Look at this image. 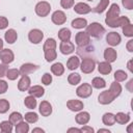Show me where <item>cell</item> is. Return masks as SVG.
I'll list each match as a JSON object with an SVG mask.
<instances>
[{
	"label": "cell",
	"mask_w": 133,
	"mask_h": 133,
	"mask_svg": "<svg viewBox=\"0 0 133 133\" xmlns=\"http://www.w3.org/2000/svg\"><path fill=\"white\" fill-rule=\"evenodd\" d=\"M89 36L95 37V38H101L103 34L105 33V28L98 22H94L89 25L86 26V31H85Z\"/></svg>",
	"instance_id": "cell-1"
},
{
	"label": "cell",
	"mask_w": 133,
	"mask_h": 133,
	"mask_svg": "<svg viewBox=\"0 0 133 133\" xmlns=\"http://www.w3.org/2000/svg\"><path fill=\"white\" fill-rule=\"evenodd\" d=\"M105 23L111 27V28H116V27H123L124 25H127L130 23V19L126 16L123 17H116V18H112V19H105Z\"/></svg>",
	"instance_id": "cell-2"
},
{
	"label": "cell",
	"mask_w": 133,
	"mask_h": 133,
	"mask_svg": "<svg viewBox=\"0 0 133 133\" xmlns=\"http://www.w3.org/2000/svg\"><path fill=\"white\" fill-rule=\"evenodd\" d=\"M96 68V61L94 60L92 57H84L82 58L80 69L84 74H90L95 71Z\"/></svg>",
	"instance_id": "cell-3"
},
{
	"label": "cell",
	"mask_w": 133,
	"mask_h": 133,
	"mask_svg": "<svg viewBox=\"0 0 133 133\" xmlns=\"http://www.w3.org/2000/svg\"><path fill=\"white\" fill-rule=\"evenodd\" d=\"M50 10H51V5L47 1H41L35 5V14L38 17L42 18L47 17L50 14Z\"/></svg>",
	"instance_id": "cell-4"
},
{
	"label": "cell",
	"mask_w": 133,
	"mask_h": 133,
	"mask_svg": "<svg viewBox=\"0 0 133 133\" xmlns=\"http://www.w3.org/2000/svg\"><path fill=\"white\" fill-rule=\"evenodd\" d=\"M76 94L79 98H82V99L88 98L92 94V86L89 83H82L77 87Z\"/></svg>",
	"instance_id": "cell-5"
},
{
	"label": "cell",
	"mask_w": 133,
	"mask_h": 133,
	"mask_svg": "<svg viewBox=\"0 0 133 133\" xmlns=\"http://www.w3.org/2000/svg\"><path fill=\"white\" fill-rule=\"evenodd\" d=\"M44 38V33L42 30L39 29H31L28 33V39L29 42H31L32 44H39Z\"/></svg>",
	"instance_id": "cell-6"
},
{
	"label": "cell",
	"mask_w": 133,
	"mask_h": 133,
	"mask_svg": "<svg viewBox=\"0 0 133 133\" xmlns=\"http://www.w3.org/2000/svg\"><path fill=\"white\" fill-rule=\"evenodd\" d=\"M75 42L78 47L86 46V45L90 44V36L85 31H79L75 36Z\"/></svg>",
	"instance_id": "cell-7"
},
{
	"label": "cell",
	"mask_w": 133,
	"mask_h": 133,
	"mask_svg": "<svg viewBox=\"0 0 133 133\" xmlns=\"http://www.w3.org/2000/svg\"><path fill=\"white\" fill-rule=\"evenodd\" d=\"M114 99H115V98L113 97V95L110 92L109 89L102 91V92L99 95V97H98V101H99V103L102 104V105H108V104H110L111 102H113Z\"/></svg>",
	"instance_id": "cell-8"
},
{
	"label": "cell",
	"mask_w": 133,
	"mask_h": 133,
	"mask_svg": "<svg viewBox=\"0 0 133 133\" xmlns=\"http://www.w3.org/2000/svg\"><path fill=\"white\" fill-rule=\"evenodd\" d=\"M0 59L2 63H10L15 59V54L10 49H2L0 51Z\"/></svg>",
	"instance_id": "cell-9"
},
{
	"label": "cell",
	"mask_w": 133,
	"mask_h": 133,
	"mask_svg": "<svg viewBox=\"0 0 133 133\" xmlns=\"http://www.w3.org/2000/svg\"><path fill=\"white\" fill-rule=\"evenodd\" d=\"M51 20L55 25H62L66 21V16L62 10H55L51 16Z\"/></svg>",
	"instance_id": "cell-10"
},
{
	"label": "cell",
	"mask_w": 133,
	"mask_h": 133,
	"mask_svg": "<svg viewBox=\"0 0 133 133\" xmlns=\"http://www.w3.org/2000/svg\"><path fill=\"white\" fill-rule=\"evenodd\" d=\"M94 51H95V48L90 44L77 48V54L79 56H81L82 58H84V57H91V54L94 53Z\"/></svg>",
	"instance_id": "cell-11"
},
{
	"label": "cell",
	"mask_w": 133,
	"mask_h": 133,
	"mask_svg": "<svg viewBox=\"0 0 133 133\" xmlns=\"http://www.w3.org/2000/svg\"><path fill=\"white\" fill-rule=\"evenodd\" d=\"M121 41H122V37H121V35L117 32L111 31V32H108L107 35H106V42L111 47H114V46L119 45Z\"/></svg>",
	"instance_id": "cell-12"
},
{
	"label": "cell",
	"mask_w": 133,
	"mask_h": 133,
	"mask_svg": "<svg viewBox=\"0 0 133 133\" xmlns=\"http://www.w3.org/2000/svg\"><path fill=\"white\" fill-rule=\"evenodd\" d=\"M74 10L78 15H86L91 11V7L84 2H78L77 4H74Z\"/></svg>",
	"instance_id": "cell-13"
},
{
	"label": "cell",
	"mask_w": 133,
	"mask_h": 133,
	"mask_svg": "<svg viewBox=\"0 0 133 133\" xmlns=\"http://www.w3.org/2000/svg\"><path fill=\"white\" fill-rule=\"evenodd\" d=\"M59 51L63 55H69V54H71V53H73L75 51V46L70 41H68V42H61L60 45H59Z\"/></svg>",
	"instance_id": "cell-14"
},
{
	"label": "cell",
	"mask_w": 133,
	"mask_h": 133,
	"mask_svg": "<svg viewBox=\"0 0 133 133\" xmlns=\"http://www.w3.org/2000/svg\"><path fill=\"white\" fill-rule=\"evenodd\" d=\"M66 107L71 110V111H74V112H78V111H81L84 107V104L82 101L80 100H69L66 102Z\"/></svg>",
	"instance_id": "cell-15"
},
{
	"label": "cell",
	"mask_w": 133,
	"mask_h": 133,
	"mask_svg": "<svg viewBox=\"0 0 133 133\" xmlns=\"http://www.w3.org/2000/svg\"><path fill=\"white\" fill-rule=\"evenodd\" d=\"M37 69H38V65L33 64V63H30V62H27V63L22 64L19 71H20V74L21 75H29V74L35 72Z\"/></svg>",
	"instance_id": "cell-16"
},
{
	"label": "cell",
	"mask_w": 133,
	"mask_h": 133,
	"mask_svg": "<svg viewBox=\"0 0 133 133\" xmlns=\"http://www.w3.org/2000/svg\"><path fill=\"white\" fill-rule=\"evenodd\" d=\"M30 83H31V80L28 77V75H22L18 83V89L20 91H26L30 87Z\"/></svg>",
	"instance_id": "cell-17"
},
{
	"label": "cell",
	"mask_w": 133,
	"mask_h": 133,
	"mask_svg": "<svg viewBox=\"0 0 133 133\" xmlns=\"http://www.w3.org/2000/svg\"><path fill=\"white\" fill-rule=\"evenodd\" d=\"M38 110L43 116H49L52 113V105L48 101H42L39 104Z\"/></svg>",
	"instance_id": "cell-18"
},
{
	"label": "cell",
	"mask_w": 133,
	"mask_h": 133,
	"mask_svg": "<svg viewBox=\"0 0 133 133\" xmlns=\"http://www.w3.org/2000/svg\"><path fill=\"white\" fill-rule=\"evenodd\" d=\"M104 58L108 62H114L117 58V53L113 48H106L104 50Z\"/></svg>",
	"instance_id": "cell-19"
},
{
	"label": "cell",
	"mask_w": 133,
	"mask_h": 133,
	"mask_svg": "<svg viewBox=\"0 0 133 133\" xmlns=\"http://www.w3.org/2000/svg\"><path fill=\"white\" fill-rule=\"evenodd\" d=\"M89 119H90V114L86 111H80L75 116V121L79 125H86L89 122Z\"/></svg>",
	"instance_id": "cell-20"
},
{
	"label": "cell",
	"mask_w": 133,
	"mask_h": 133,
	"mask_svg": "<svg viewBox=\"0 0 133 133\" xmlns=\"http://www.w3.org/2000/svg\"><path fill=\"white\" fill-rule=\"evenodd\" d=\"M28 94L31 95V96H33L34 98H41V97L44 96L45 89L41 85H33V86H31V87L28 88Z\"/></svg>",
	"instance_id": "cell-21"
},
{
	"label": "cell",
	"mask_w": 133,
	"mask_h": 133,
	"mask_svg": "<svg viewBox=\"0 0 133 133\" xmlns=\"http://www.w3.org/2000/svg\"><path fill=\"white\" fill-rule=\"evenodd\" d=\"M98 71L100 74L102 75H108L111 73L112 71V66L110 64V62L108 61H102V62H99V65H98Z\"/></svg>",
	"instance_id": "cell-22"
},
{
	"label": "cell",
	"mask_w": 133,
	"mask_h": 133,
	"mask_svg": "<svg viewBox=\"0 0 133 133\" xmlns=\"http://www.w3.org/2000/svg\"><path fill=\"white\" fill-rule=\"evenodd\" d=\"M121 14V9H119V6L116 4V3H113L110 5L107 14H106V18L108 19H112V18H116L118 17Z\"/></svg>",
	"instance_id": "cell-23"
},
{
	"label": "cell",
	"mask_w": 133,
	"mask_h": 133,
	"mask_svg": "<svg viewBox=\"0 0 133 133\" xmlns=\"http://www.w3.org/2000/svg\"><path fill=\"white\" fill-rule=\"evenodd\" d=\"M80 65V59L78 56H71L69 59H68V62H66V68L71 71H75L77 68H79Z\"/></svg>",
	"instance_id": "cell-24"
},
{
	"label": "cell",
	"mask_w": 133,
	"mask_h": 133,
	"mask_svg": "<svg viewBox=\"0 0 133 133\" xmlns=\"http://www.w3.org/2000/svg\"><path fill=\"white\" fill-rule=\"evenodd\" d=\"M4 38L7 44H14L18 38V33L15 29H8L4 33Z\"/></svg>",
	"instance_id": "cell-25"
},
{
	"label": "cell",
	"mask_w": 133,
	"mask_h": 133,
	"mask_svg": "<svg viewBox=\"0 0 133 133\" xmlns=\"http://www.w3.org/2000/svg\"><path fill=\"white\" fill-rule=\"evenodd\" d=\"M114 118L115 122L118 123L119 125H125L130 121V114L125 112H117L116 114H114Z\"/></svg>",
	"instance_id": "cell-26"
},
{
	"label": "cell",
	"mask_w": 133,
	"mask_h": 133,
	"mask_svg": "<svg viewBox=\"0 0 133 133\" xmlns=\"http://www.w3.org/2000/svg\"><path fill=\"white\" fill-rule=\"evenodd\" d=\"M71 36H72V32L69 28H61L59 31H58V38L61 41V42H68L71 39Z\"/></svg>",
	"instance_id": "cell-27"
},
{
	"label": "cell",
	"mask_w": 133,
	"mask_h": 133,
	"mask_svg": "<svg viewBox=\"0 0 133 133\" xmlns=\"http://www.w3.org/2000/svg\"><path fill=\"white\" fill-rule=\"evenodd\" d=\"M51 72L52 74H54L55 76H61L64 73V66L61 62H55L51 65Z\"/></svg>",
	"instance_id": "cell-28"
},
{
	"label": "cell",
	"mask_w": 133,
	"mask_h": 133,
	"mask_svg": "<svg viewBox=\"0 0 133 133\" xmlns=\"http://www.w3.org/2000/svg\"><path fill=\"white\" fill-rule=\"evenodd\" d=\"M102 122L105 126H113L115 123V118H114V114L111 112H106L103 114L102 116Z\"/></svg>",
	"instance_id": "cell-29"
},
{
	"label": "cell",
	"mask_w": 133,
	"mask_h": 133,
	"mask_svg": "<svg viewBox=\"0 0 133 133\" xmlns=\"http://www.w3.org/2000/svg\"><path fill=\"white\" fill-rule=\"evenodd\" d=\"M72 27L75 29H82L87 26V21L84 18H77L72 21Z\"/></svg>",
	"instance_id": "cell-30"
},
{
	"label": "cell",
	"mask_w": 133,
	"mask_h": 133,
	"mask_svg": "<svg viewBox=\"0 0 133 133\" xmlns=\"http://www.w3.org/2000/svg\"><path fill=\"white\" fill-rule=\"evenodd\" d=\"M122 85L117 82V81H114V82H112L111 84H110V88H109V90H110V92L113 95V97L114 98H117L121 94H122Z\"/></svg>",
	"instance_id": "cell-31"
},
{
	"label": "cell",
	"mask_w": 133,
	"mask_h": 133,
	"mask_svg": "<svg viewBox=\"0 0 133 133\" xmlns=\"http://www.w3.org/2000/svg\"><path fill=\"white\" fill-rule=\"evenodd\" d=\"M109 5V0H100V2L98 3V5L94 8H91V10L96 14H102L106 8L107 6Z\"/></svg>",
	"instance_id": "cell-32"
},
{
	"label": "cell",
	"mask_w": 133,
	"mask_h": 133,
	"mask_svg": "<svg viewBox=\"0 0 133 133\" xmlns=\"http://www.w3.org/2000/svg\"><path fill=\"white\" fill-rule=\"evenodd\" d=\"M15 131H16V133H27V132H29V125H28V123L21 121L20 123H18L16 125Z\"/></svg>",
	"instance_id": "cell-33"
},
{
	"label": "cell",
	"mask_w": 133,
	"mask_h": 133,
	"mask_svg": "<svg viewBox=\"0 0 133 133\" xmlns=\"http://www.w3.org/2000/svg\"><path fill=\"white\" fill-rule=\"evenodd\" d=\"M92 87L97 88V89H100V88H104L106 86V81L101 78V77H95L92 80H91V84H90Z\"/></svg>",
	"instance_id": "cell-34"
},
{
	"label": "cell",
	"mask_w": 133,
	"mask_h": 133,
	"mask_svg": "<svg viewBox=\"0 0 133 133\" xmlns=\"http://www.w3.org/2000/svg\"><path fill=\"white\" fill-rule=\"evenodd\" d=\"M23 118H24V116H23L20 112L15 111V112H11V113L9 114V118H8V121L12 124V126H16L18 123H20L21 121H23Z\"/></svg>",
	"instance_id": "cell-35"
},
{
	"label": "cell",
	"mask_w": 133,
	"mask_h": 133,
	"mask_svg": "<svg viewBox=\"0 0 133 133\" xmlns=\"http://www.w3.org/2000/svg\"><path fill=\"white\" fill-rule=\"evenodd\" d=\"M24 105H25L28 109H34V108L36 107L37 103H36L35 98H34L33 96L29 95L28 97H26V98H25V100H24Z\"/></svg>",
	"instance_id": "cell-36"
},
{
	"label": "cell",
	"mask_w": 133,
	"mask_h": 133,
	"mask_svg": "<svg viewBox=\"0 0 133 133\" xmlns=\"http://www.w3.org/2000/svg\"><path fill=\"white\" fill-rule=\"evenodd\" d=\"M44 53H45V58L48 62L53 61L57 57L56 49H47V50H44Z\"/></svg>",
	"instance_id": "cell-37"
},
{
	"label": "cell",
	"mask_w": 133,
	"mask_h": 133,
	"mask_svg": "<svg viewBox=\"0 0 133 133\" xmlns=\"http://www.w3.org/2000/svg\"><path fill=\"white\" fill-rule=\"evenodd\" d=\"M0 131L2 133H11L12 132V124L9 121H3L0 123Z\"/></svg>",
	"instance_id": "cell-38"
},
{
	"label": "cell",
	"mask_w": 133,
	"mask_h": 133,
	"mask_svg": "<svg viewBox=\"0 0 133 133\" xmlns=\"http://www.w3.org/2000/svg\"><path fill=\"white\" fill-rule=\"evenodd\" d=\"M81 81V76L78 73H71L68 77V82L71 85H77Z\"/></svg>",
	"instance_id": "cell-39"
},
{
	"label": "cell",
	"mask_w": 133,
	"mask_h": 133,
	"mask_svg": "<svg viewBox=\"0 0 133 133\" xmlns=\"http://www.w3.org/2000/svg\"><path fill=\"white\" fill-rule=\"evenodd\" d=\"M24 118L28 124H34L38 121V115L35 112H27L25 113Z\"/></svg>",
	"instance_id": "cell-40"
},
{
	"label": "cell",
	"mask_w": 133,
	"mask_h": 133,
	"mask_svg": "<svg viewBox=\"0 0 133 133\" xmlns=\"http://www.w3.org/2000/svg\"><path fill=\"white\" fill-rule=\"evenodd\" d=\"M20 75V71L17 69H8L6 72V77L8 80H16Z\"/></svg>",
	"instance_id": "cell-41"
},
{
	"label": "cell",
	"mask_w": 133,
	"mask_h": 133,
	"mask_svg": "<svg viewBox=\"0 0 133 133\" xmlns=\"http://www.w3.org/2000/svg\"><path fill=\"white\" fill-rule=\"evenodd\" d=\"M127 77H128L127 73H126L125 71H123V70H117V71H115V73H114V79H115V81H117V82L125 81V80L127 79Z\"/></svg>",
	"instance_id": "cell-42"
},
{
	"label": "cell",
	"mask_w": 133,
	"mask_h": 133,
	"mask_svg": "<svg viewBox=\"0 0 133 133\" xmlns=\"http://www.w3.org/2000/svg\"><path fill=\"white\" fill-rule=\"evenodd\" d=\"M123 33H124L125 36L132 37L133 36V25L131 23H129L127 25H124L123 26Z\"/></svg>",
	"instance_id": "cell-43"
},
{
	"label": "cell",
	"mask_w": 133,
	"mask_h": 133,
	"mask_svg": "<svg viewBox=\"0 0 133 133\" xmlns=\"http://www.w3.org/2000/svg\"><path fill=\"white\" fill-rule=\"evenodd\" d=\"M9 106H10V104H9V102H8L7 100H5V99H0V113H1V114L7 112L8 109H9Z\"/></svg>",
	"instance_id": "cell-44"
},
{
	"label": "cell",
	"mask_w": 133,
	"mask_h": 133,
	"mask_svg": "<svg viewBox=\"0 0 133 133\" xmlns=\"http://www.w3.org/2000/svg\"><path fill=\"white\" fill-rule=\"evenodd\" d=\"M75 4V0H60V5L64 9H69L73 7Z\"/></svg>",
	"instance_id": "cell-45"
},
{
	"label": "cell",
	"mask_w": 133,
	"mask_h": 133,
	"mask_svg": "<svg viewBox=\"0 0 133 133\" xmlns=\"http://www.w3.org/2000/svg\"><path fill=\"white\" fill-rule=\"evenodd\" d=\"M52 82V75H50L49 73H45L42 77V83L44 85H50Z\"/></svg>",
	"instance_id": "cell-46"
},
{
	"label": "cell",
	"mask_w": 133,
	"mask_h": 133,
	"mask_svg": "<svg viewBox=\"0 0 133 133\" xmlns=\"http://www.w3.org/2000/svg\"><path fill=\"white\" fill-rule=\"evenodd\" d=\"M122 4L124 5L125 8L129 10L133 9V0H122Z\"/></svg>",
	"instance_id": "cell-47"
},
{
	"label": "cell",
	"mask_w": 133,
	"mask_h": 133,
	"mask_svg": "<svg viewBox=\"0 0 133 133\" xmlns=\"http://www.w3.org/2000/svg\"><path fill=\"white\" fill-rule=\"evenodd\" d=\"M8 70V66L6 63H1L0 64V78L6 76V72Z\"/></svg>",
	"instance_id": "cell-48"
},
{
	"label": "cell",
	"mask_w": 133,
	"mask_h": 133,
	"mask_svg": "<svg viewBox=\"0 0 133 133\" xmlns=\"http://www.w3.org/2000/svg\"><path fill=\"white\" fill-rule=\"evenodd\" d=\"M8 88V84L6 81L0 79V94H4Z\"/></svg>",
	"instance_id": "cell-49"
},
{
	"label": "cell",
	"mask_w": 133,
	"mask_h": 133,
	"mask_svg": "<svg viewBox=\"0 0 133 133\" xmlns=\"http://www.w3.org/2000/svg\"><path fill=\"white\" fill-rule=\"evenodd\" d=\"M8 26V20L5 17H0V30L5 29Z\"/></svg>",
	"instance_id": "cell-50"
},
{
	"label": "cell",
	"mask_w": 133,
	"mask_h": 133,
	"mask_svg": "<svg viewBox=\"0 0 133 133\" xmlns=\"http://www.w3.org/2000/svg\"><path fill=\"white\" fill-rule=\"evenodd\" d=\"M80 130H81V133H94L95 132L94 128H91L90 126H87V125H84Z\"/></svg>",
	"instance_id": "cell-51"
},
{
	"label": "cell",
	"mask_w": 133,
	"mask_h": 133,
	"mask_svg": "<svg viewBox=\"0 0 133 133\" xmlns=\"http://www.w3.org/2000/svg\"><path fill=\"white\" fill-rule=\"evenodd\" d=\"M126 48L129 52H133V39H129L127 45H126Z\"/></svg>",
	"instance_id": "cell-52"
},
{
	"label": "cell",
	"mask_w": 133,
	"mask_h": 133,
	"mask_svg": "<svg viewBox=\"0 0 133 133\" xmlns=\"http://www.w3.org/2000/svg\"><path fill=\"white\" fill-rule=\"evenodd\" d=\"M126 88H127L130 92L133 91V79H130V80H129V82L126 84Z\"/></svg>",
	"instance_id": "cell-53"
},
{
	"label": "cell",
	"mask_w": 133,
	"mask_h": 133,
	"mask_svg": "<svg viewBox=\"0 0 133 133\" xmlns=\"http://www.w3.org/2000/svg\"><path fill=\"white\" fill-rule=\"evenodd\" d=\"M68 132H69V133H71V132H76V133H81V130H80V129H78V128H70V129L68 130Z\"/></svg>",
	"instance_id": "cell-54"
},
{
	"label": "cell",
	"mask_w": 133,
	"mask_h": 133,
	"mask_svg": "<svg viewBox=\"0 0 133 133\" xmlns=\"http://www.w3.org/2000/svg\"><path fill=\"white\" fill-rule=\"evenodd\" d=\"M37 132H39V133H44L45 130H43L42 128H34V129H32V133H37Z\"/></svg>",
	"instance_id": "cell-55"
},
{
	"label": "cell",
	"mask_w": 133,
	"mask_h": 133,
	"mask_svg": "<svg viewBox=\"0 0 133 133\" xmlns=\"http://www.w3.org/2000/svg\"><path fill=\"white\" fill-rule=\"evenodd\" d=\"M131 64H132V59L128 61V63H127V68H128V70H129L130 72H133V70H132V66H131Z\"/></svg>",
	"instance_id": "cell-56"
},
{
	"label": "cell",
	"mask_w": 133,
	"mask_h": 133,
	"mask_svg": "<svg viewBox=\"0 0 133 133\" xmlns=\"http://www.w3.org/2000/svg\"><path fill=\"white\" fill-rule=\"evenodd\" d=\"M98 132H99V133H101V132H105V133H110V131H109L108 129H99V130H98Z\"/></svg>",
	"instance_id": "cell-57"
},
{
	"label": "cell",
	"mask_w": 133,
	"mask_h": 133,
	"mask_svg": "<svg viewBox=\"0 0 133 133\" xmlns=\"http://www.w3.org/2000/svg\"><path fill=\"white\" fill-rule=\"evenodd\" d=\"M132 127H133V124L129 125V127L127 128V132H128V133H132Z\"/></svg>",
	"instance_id": "cell-58"
},
{
	"label": "cell",
	"mask_w": 133,
	"mask_h": 133,
	"mask_svg": "<svg viewBox=\"0 0 133 133\" xmlns=\"http://www.w3.org/2000/svg\"><path fill=\"white\" fill-rule=\"evenodd\" d=\"M3 49V41L0 38V51Z\"/></svg>",
	"instance_id": "cell-59"
},
{
	"label": "cell",
	"mask_w": 133,
	"mask_h": 133,
	"mask_svg": "<svg viewBox=\"0 0 133 133\" xmlns=\"http://www.w3.org/2000/svg\"><path fill=\"white\" fill-rule=\"evenodd\" d=\"M87 1H91V0H87Z\"/></svg>",
	"instance_id": "cell-60"
}]
</instances>
